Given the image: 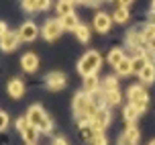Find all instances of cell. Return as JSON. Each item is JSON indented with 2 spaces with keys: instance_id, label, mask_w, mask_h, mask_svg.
<instances>
[{
  "instance_id": "8fae6325",
  "label": "cell",
  "mask_w": 155,
  "mask_h": 145,
  "mask_svg": "<svg viewBox=\"0 0 155 145\" xmlns=\"http://www.w3.org/2000/svg\"><path fill=\"white\" fill-rule=\"evenodd\" d=\"M21 66H23L25 72H37L39 68V57L35 53H25L21 57Z\"/></svg>"
},
{
  "instance_id": "4dcf8cb0",
  "label": "cell",
  "mask_w": 155,
  "mask_h": 145,
  "mask_svg": "<svg viewBox=\"0 0 155 145\" xmlns=\"http://www.w3.org/2000/svg\"><path fill=\"white\" fill-rule=\"evenodd\" d=\"M29 125H31V123H29V119H27V116H25V119H18V121H16V129L21 131V133H25Z\"/></svg>"
},
{
  "instance_id": "d4e9b609",
  "label": "cell",
  "mask_w": 155,
  "mask_h": 145,
  "mask_svg": "<svg viewBox=\"0 0 155 145\" xmlns=\"http://www.w3.org/2000/svg\"><path fill=\"white\" fill-rule=\"evenodd\" d=\"M74 33H76V37L80 39V41H82V43H86V41H88V39H90V29H88V27H86V25H80V27H78V29L74 31Z\"/></svg>"
},
{
  "instance_id": "f1b7e54d",
  "label": "cell",
  "mask_w": 155,
  "mask_h": 145,
  "mask_svg": "<svg viewBox=\"0 0 155 145\" xmlns=\"http://www.w3.org/2000/svg\"><path fill=\"white\" fill-rule=\"evenodd\" d=\"M88 143H90V145H106V137H104L102 133H96V135H94Z\"/></svg>"
},
{
  "instance_id": "7a4b0ae2",
  "label": "cell",
  "mask_w": 155,
  "mask_h": 145,
  "mask_svg": "<svg viewBox=\"0 0 155 145\" xmlns=\"http://www.w3.org/2000/svg\"><path fill=\"white\" fill-rule=\"evenodd\" d=\"M27 119L31 123L33 127H37L39 131H51V121H49V116L45 115V110L39 106V104H33L29 108V113H27Z\"/></svg>"
},
{
  "instance_id": "e0dca14e",
  "label": "cell",
  "mask_w": 155,
  "mask_h": 145,
  "mask_svg": "<svg viewBox=\"0 0 155 145\" xmlns=\"http://www.w3.org/2000/svg\"><path fill=\"white\" fill-rule=\"evenodd\" d=\"M80 133H82V137H84L86 141H90V139L96 135V131H94V127H92L90 121H82L80 123Z\"/></svg>"
},
{
  "instance_id": "9a60e30c",
  "label": "cell",
  "mask_w": 155,
  "mask_h": 145,
  "mask_svg": "<svg viewBox=\"0 0 155 145\" xmlns=\"http://www.w3.org/2000/svg\"><path fill=\"white\" fill-rule=\"evenodd\" d=\"M57 15L61 16H68V15H74V4H71L70 0H59V2H57Z\"/></svg>"
},
{
  "instance_id": "52a82bcc",
  "label": "cell",
  "mask_w": 155,
  "mask_h": 145,
  "mask_svg": "<svg viewBox=\"0 0 155 145\" xmlns=\"http://www.w3.org/2000/svg\"><path fill=\"white\" fill-rule=\"evenodd\" d=\"M18 41H21L18 33H6V35L0 37V49L2 51H12V49H16Z\"/></svg>"
},
{
  "instance_id": "e575fe53",
  "label": "cell",
  "mask_w": 155,
  "mask_h": 145,
  "mask_svg": "<svg viewBox=\"0 0 155 145\" xmlns=\"http://www.w3.org/2000/svg\"><path fill=\"white\" fill-rule=\"evenodd\" d=\"M102 0H82V4H88V6H98Z\"/></svg>"
},
{
  "instance_id": "277c9868",
  "label": "cell",
  "mask_w": 155,
  "mask_h": 145,
  "mask_svg": "<svg viewBox=\"0 0 155 145\" xmlns=\"http://www.w3.org/2000/svg\"><path fill=\"white\" fill-rule=\"evenodd\" d=\"M129 104L137 106L141 113L147 108V92L143 86H131L129 88Z\"/></svg>"
},
{
  "instance_id": "d6986e66",
  "label": "cell",
  "mask_w": 155,
  "mask_h": 145,
  "mask_svg": "<svg viewBox=\"0 0 155 145\" xmlns=\"http://www.w3.org/2000/svg\"><path fill=\"white\" fill-rule=\"evenodd\" d=\"M112 21H116V23H127V21H129V8L118 6L114 10V15H112Z\"/></svg>"
},
{
  "instance_id": "ab89813d",
  "label": "cell",
  "mask_w": 155,
  "mask_h": 145,
  "mask_svg": "<svg viewBox=\"0 0 155 145\" xmlns=\"http://www.w3.org/2000/svg\"><path fill=\"white\" fill-rule=\"evenodd\" d=\"M71 4H78V2H82V0H70Z\"/></svg>"
},
{
  "instance_id": "4316f807",
  "label": "cell",
  "mask_w": 155,
  "mask_h": 145,
  "mask_svg": "<svg viewBox=\"0 0 155 145\" xmlns=\"http://www.w3.org/2000/svg\"><path fill=\"white\" fill-rule=\"evenodd\" d=\"M118 102H120V92L118 90L106 92V104H118Z\"/></svg>"
},
{
  "instance_id": "60d3db41",
  "label": "cell",
  "mask_w": 155,
  "mask_h": 145,
  "mask_svg": "<svg viewBox=\"0 0 155 145\" xmlns=\"http://www.w3.org/2000/svg\"><path fill=\"white\" fill-rule=\"evenodd\" d=\"M149 145H155V141H151V143H149Z\"/></svg>"
},
{
  "instance_id": "7c38bea8",
  "label": "cell",
  "mask_w": 155,
  "mask_h": 145,
  "mask_svg": "<svg viewBox=\"0 0 155 145\" xmlns=\"http://www.w3.org/2000/svg\"><path fill=\"white\" fill-rule=\"evenodd\" d=\"M8 94H10L12 98H21L25 94V84L21 80H10V82H8Z\"/></svg>"
},
{
  "instance_id": "d6a6232c",
  "label": "cell",
  "mask_w": 155,
  "mask_h": 145,
  "mask_svg": "<svg viewBox=\"0 0 155 145\" xmlns=\"http://www.w3.org/2000/svg\"><path fill=\"white\" fill-rule=\"evenodd\" d=\"M118 145H137V141H133V139H129V137H120V141H118Z\"/></svg>"
},
{
  "instance_id": "9c48e42d",
  "label": "cell",
  "mask_w": 155,
  "mask_h": 145,
  "mask_svg": "<svg viewBox=\"0 0 155 145\" xmlns=\"http://www.w3.org/2000/svg\"><path fill=\"white\" fill-rule=\"evenodd\" d=\"M39 35V29L35 23H25L21 29H18V37L21 41H33V39Z\"/></svg>"
},
{
  "instance_id": "ba28073f",
  "label": "cell",
  "mask_w": 155,
  "mask_h": 145,
  "mask_svg": "<svg viewBox=\"0 0 155 145\" xmlns=\"http://www.w3.org/2000/svg\"><path fill=\"white\" fill-rule=\"evenodd\" d=\"M63 86H65V76L61 72H51L47 76V88L49 90H61Z\"/></svg>"
},
{
  "instance_id": "6da1fadb",
  "label": "cell",
  "mask_w": 155,
  "mask_h": 145,
  "mask_svg": "<svg viewBox=\"0 0 155 145\" xmlns=\"http://www.w3.org/2000/svg\"><path fill=\"white\" fill-rule=\"evenodd\" d=\"M100 53L98 51H88V53L80 59V63H78V69H80V74L82 76H92V74H96L98 72V68H100Z\"/></svg>"
},
{
  "instance_id": "5b68a950",
  "label": "cell",
  "mask_w": 155,
  "mask_h": 145,
  "mask_svg": "<svg viewBox=\"0 0 155 145\" xmlns=\"http://www.w3.org/2000/svg\"><path fill=\"white\" fill-rule=\"evenodd\" d=\"M61 21H55V19H51V21H47L45 27H43V37L47 39V41H55V39L61 35Z\"/></svg>"
},
{
  "instance_id": "484cf974",
  "label": "cell",
  "mask_w": 155,
  "mask_h": 145,
  "mask_svg": "<svg viewBox=\"0 0 155 145\" xmlns=\"http://www.w3.org/2000/svg\"><path fill=\"white\" fill-rule=\"evenodd\" d=\"M102 90L104 92H112V90H118V82H116V78H106L104 80V86H102Z\"/></svg>"
},
{
  "instance_id": "8d00e7d4",
  "label": "cell",
  "mask_w": 155,
  "mask_h": 145,
  "mask_svg": "<svg viewBox=\"0 0 155 145\" xmlns=\"http://www.w3.org/2000/svg\"><path fill=\"white\" fill-rule=\"evenodd\" d=\"M8 31H6V25L4 23H0V37H2V35H6Z\"/></svg>"
},
{
  "instance_id": "44dd1931",
  "label": "cell",
  "mask_w": 155,
  "mask_h": 145,
  "mask_svg": "<svg viewBox=\"0 0 155 145\" xmlns=\"http://www.w3.org/2000/svg\"><path fill=\"white\" fill-rule=\"evenodd\" d=\"M37 133H39V129H37V127H33V125H29V127H27V131L23 133L25 141H27L29 145H33L35 141H37Z\"/></svg>"
},
{
  "instance_id": "30bf717a",
  "label": "cell",
  "mask_w": 155,
  "mask_h": 145,
  "mask_svg": "<svg viewBox=\"0 0 155 145\" xmlns=\"http://www.w3.org/2000/svg\"><path fill=\"white\" fill-rule=\"evenodd\" d=\"M110 16L106 12H98V15L94 16V29L98 31V33H108L110 31Z\"/></svg>"
},
{
  "instance_id": "3957f363",
  "label": "cell",
  "mask_w": 155,
  "mask_h": 145,
  "mask_svg": "<svg viewBox=\"0 0 155 145\" xmlns=\"http://www.w3.org/2000/svg\"><path fill=\"white\" fill-rule=\"evenodd\" d=\"M90 104H92V100H90V96L84 94V92H80V94L74 96V115L80 119V123L90 121V119H88V108H90Z\"/></svg>"
},
{
  "instance_id": "7402d4cb",
  "label": "cell",
  "mask_w": 155,
  "mask_h": 145,
  "mask_svg": "<svg viewBox=\"0 0 155 145\" xmlns=\"http://www.w3.org/2000/svg\"><path fill=\"white\" fill-rule=\"evenodd\" d=\"M116 72L120 74V76H129V74H133V69H131V59L129 57H124L118 66H116Z\"/></svg>"
},
{
  "instance_id": "cb8c5ba5",
  "label": "cell",
  "mask_w": 155,
  "mask_h": 145,
  "mask_svg": "<svg viewBox=\"0 0 155 145\" xmlns=\"http://www.w3.org/2000/svg\"><path fill=\"white\" fill-rule=\"evenodd\" d=\"M143 37H145V41H147L149 45H153V43H155V25L143 27Z\"/></svg>"
},
{
  "instance_id": "5bb4252c",
  "label": "cell",
  "mask_w": 155,
  "mask_h": 145,
  "mask_svg": "<svg viewBox=\"0 0 155 145\" xmlns=\"http://www.w3.org/2000/svg\"><path fill=\"white\" fill-rule=\"evenodd\" d=\"M139 78H141L143 84H151V82H155V66L153 63H147L145 69L139 74Z\"/></svg>"
},
{
  "instance_id": "1f68e13d",
  "label": "cell",
  "mask_w": 155,
  "mask_h": 145,
  "mask_svg": "<svg viewBox=\"0 0 155 145\" xmlns=\"http://www.w3.org/2000/svg\"><path fill=\"white\" fill-rule=\"evenodd\" d=\"M6 125H8V116L4 115V113H0V131L6 129Z\"/></svg>"
},
{
  "instance_id": "74e56055",
  "label": "cell",
  "mask_w": 155,
  "mask_h": 145,
  "mask_svg": "<svg viewBox=\"0 0 155 145\" xmlns=\"http://www.w3.org/2000/svg\"><path fill=\"white\" fill-rule=\"evenodd\" d=\"M118 2H120V6H129L133 0H118Z\"/></svg>"
},
{
  "instance_id": "4fadbf2b",
  "label": "cell",
  "mask_w": 155,
  "mask_h": 145,
  "mask_svg": "<svg viewBox=\"0 0 155 145\" xmlns=\"http://www.w3.org/2000/svg\"><path fill=\"white\" fill-rule=\"evenodd\" d=\"M147 63H149V61L145 59V55H143V53L135 55V57L131 59V69H133V74H137V76H139L141 72L145 69V66H147Z\"/></svg>"
},
{
  "instance_id": "f546056e",
  "label": "cell",
  "mask_w": 155,
  "mask_h": 145,
  "mask_svg": "<svg viewBox=\"0 0 155 145\" xmlns=\"http://www.w3.org/2000/svg\"><path fill=\"white\" fill-rule=\"evenodd\" d=\"M21 2H23V8H25V10H29V12L39 10V8H37V0H21Z\"/></svg>"
},
{
  "instance_id": "8992f818",
  "label": "cell",
  "mask_w": 155,
  "mask_h": 145,
  "mask_svg": "<svg viewBox=\"0 0 155 145\" xmlns=\"http://www.w3.org/2000/svg\"><path fill=\"white\" fill-rule=\"evenodd\" d=\"M90 123H92V127H94L96 133H102V131L108 127V123H110V113L106 110V108H100V110L92 116V121H90Z\"/></svg>"
},
{
  "instance_id": "83f0119b",
  "label": "cell",
  "mask_w": 155,
  "mask_h": 145,
  "mask_svg": "<svg viewBox=\"0 0 155 145\" xmlns=\"http://www.w3.org/2000/svg\"><path fill=\"white\" fill-rule=\"evenodd\" d=\"M141 53L145 55V59H147L149 63H153V66H155V49H153V47H147V49H143Z\"/></svg>"
},
{
  "instance_id": "ffe728a7",
  "label": "cell",
  "mask_w": 155,
  "mask_h": 145,
  "mask_svg": "<svg viewBox=\"0 0 155 145\" xmlns=\"http://www.w3.org/2000/svg\"><path fill=\"white\" fill-rule=\"evenodd\" d=\"M123 59H124V51H123V49H112V51L108 53V63H110V66H114V68Z\"/></svg>"
},
{
  "instance_id": "f35d334b",
  "label": "cell",
  "mask_w": 155,
  "mask_h": 145,
  "mask_svg": "<svg viewBox=\"0 0 155 145\" xmlns=\"http://www.w3.org/2000/svg\"><path fill=\"white\" fill-rule=\"evenodd\" d=\"M151 12H155V0L151 2Z\"/></svg>"
},
{
  "instance_id": "2e32d148",
  "label": "cell",
  "mask_w": 155,
  "mask_h": 145,
  "mask_svg": "<svg viewBox=\"0 0 155 145\" xmlns=\"http://www.w3.org/2000/svg\"><path fill=\"white\" fill-rule=\"evenodd\" d=\"M84 88L88 94H92V92H96L98 88H100V82H98V78H96V74H92V76H86L84 78Z\"/></svg>"
},
{
  "instance_id": "603a6c76",
  "label": "cell",
  "mask_w": 155,
  "mask_h": 145,
  "mask_svg": "<svg viewBox=\"0 0 155 145\" xmlns=\"http://www.w3.org/2000/svg\"><path fill=\"white\" fill-rule=\"evenodd\" d=\"M141 115V110L137 106H133V104H127V108H124V121H135L137 116Z\"/></svg>"
},
{
  "instance_id": "d590c367",
  "label": "cell",
  "mask_w": 155,
  "mask_h": 145,
  "mask_svg": "<svg viewBox=\"0 0 155 145\" xmlns=\"http://www.w3.org/2000/svg\"><path fill=\"white\" fill-rule=\"evenodd\" d=\"M53 145H68V141H65V139H61V137H57L53 141Z\"/></svg>"
},
{
  "instance_id": "836d02e7",
  "label": "cell",
  "mask_w": 155,
  "mask_h": 145,
  "mask_svg": "<svg viewBox=\"0 0 155 145\" xmlns=\"http://www.w3.org/2000/svg\"><path fill=\"white\" fill-rule=\"evenodd\" d=\"M49 2H51V0H37V8H39V10H43V8L49 6Z\"/></svg>"
},
{
  "instance_id": "ac0fdd59",
  "label": "cell",
  "mask_w": 155,
  "mask_h": 145,
  "mask_svg": "<svg viewBox=\"0 0 155 145\" xmlns=\"http://www.w3.org/2000/svg\"><path fill=\"white\" fill-rule=\"evenodd\" d=\"M61 27L63 29H70V31H76L78 27H80V23H78V16L76 15H68L61 19Z\"/></svg>"
}]
</instances>
